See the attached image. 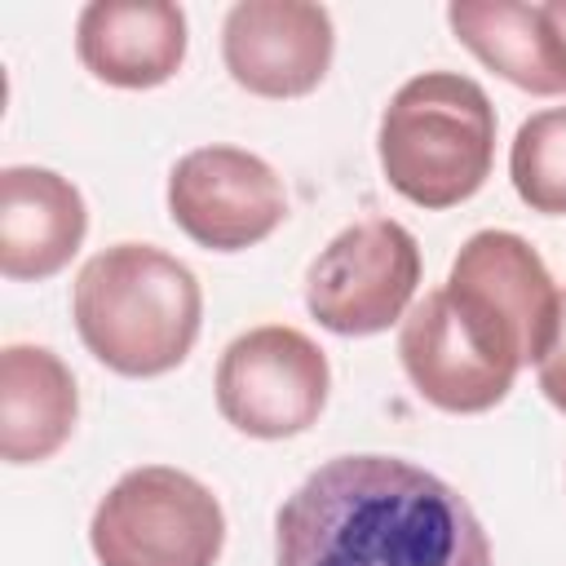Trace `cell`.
<instances>
[{"mask_svg":"<svg viewBox=\"0 0 566 566\" xmlns=\"http://www.w3.org/2000/svg\"><path fill=\"white\" fill-rule=\"evenodd\" d=\"M274 566H491L473 504L402 455H332L274 513Z\"/></svg>","mask_w":566,"mask_h":566,"instance_id":"cell-1","label":"cell"},{"mask_svg":"<svg viewBox=\"0 0 566 566\" xmlns=\"http://www.w3.org/2000/svg\"><path fill=\"white\" fill-rule=\"evenodd\" d=\"M84 349L115 376H164L186 363L203 327V292L186 261L155 243H111L71 287Z\"/></svg>","mask_w":566,"mask_h":566,"instance_id":"cell-2","label":"cell"},{"mask_svg":"<svg viewBox=\"0 0 566 566\" xmlns=\"http://www.w3.org/2000/svg\"><path fill=\"white\" fill-rule=\"evenodd\" d=\"M376 155L385 181L416 208L442 212L473 199L495 164V106L460 71L411 75L380 111Z\"/></svg>","mask_w":566,"mask_h":566,"instance_id":"cell-3","label":"cell"},{"mask_svg":"<svg viewBox=\"0 0 566 566\" xmlns=\"http://www.w3.org/2000/svg\"><path fill=\"white\" fill-rule=\"evenodd\" d=\"M398 358L411 389L451 416L500 407L526 367L517 340L447 283L424 292L398 323Z\"/></svg>","mask_w":566,"mask_h":566,"instance_id":"cell-4","label":"cell"},{"mask_svg":"<svg viewBox=\"0 0 566 566\" xmlns=\"http://www.w3.org/2000/svg\"><path fill=\"white\" fill-rule=\"evenodd\" d=\"M97 566H217L226 548L221 500L186 469H128L93 509Z\"/></svg>","mask_w":566,"mask_h":566,"instance_id":"cell-5","label":"cell"},{"mask_svg":"<svg viewBox=\"0 0 566 566\" xmlns=\"http://www.w3.org/2000/svg\"><path fill=\"white\" fill-rule=\"evenodd\" d=\"M217 411L243 438L279 442L305 433L332 394L327 354L296 327L261 323L234 336L212 376Z\"/></svg>","mask_w":566,"mask_h":566,"instance_id":"cell-6","label":"cell"},{"mask_svg":"<svg viewBox=\"0 0 566 566\" xmlns=\"http://www.w3.org/2000/svg\"><path fill=\"white\" fill-rule=\"evenodd\" d=\"M420 287V243L394 217L345 226L305 270V310L336 336H376L407 318Z\"/></svg>","mask_w":566,"mask_h":566,"instance_id":"cell-7","label":"cell"},{"mask_svg":"<svg viewBox=\"0 0 566 566\" xmlns=\"http://www.w3.org/2000/svg\"><path fill=\"white\" fill-rule=\"evenodd\" d=\"M168 217L208 252H243L283 226L287 190L243 146H195L168 172Z\"/></svg>","mask_w":566,"mask_h":566,"instance_id":"cell-8","label":"cell"},{"mask_svg":"<svg viewBox=\"0 0 566 566\" xmlns=\"http://www.w3.org/2000/svg\"><path fill=\"white\" fill-rule=\"evenodd\" d=\"M336 27L310 0H243L221 22V62L252 97L287 102L327 80Z\"/></svg>","mask_w":566,"mask_h":566,"instance_id":"cell-9","label":"cell"},{"mask_svg":"<svg viewBox=\"0 0 566 566\" xmlns=\"http://www.w3.org/2000/svg\"><path fill=\"white\" fill-rule=\"evenodd\" d=\"M447 287L478 301L522 349L526 363H539L553 323L562 287L553 283L544 256L513 230H478L460 243Z\"/></svg>","mask_w":566,"mask_h":566,"instance_id":"cell-10","label":"cell"},{"mask_svg":"<svg viewBox=\"0 0 566 566\" xmlns=\"http://www.w3.org/2000/svg\"><path fill=\"white\" fill-rule=\"evenodd\" d=\"M75 57L111 88H159L186 62V9L168 0H93L75 18Z\"/></svg>","mask_w":566,"mask_h":566,"instance_id":"cell-11","label":"cell"},{"mask_svg":"<svg viewBox=\"0 0 566 566\" xmlns=\"http://www.w3.org/2000/svg\"><path fill=\"white\" fill-rule=\"evenodd\" d=\"M84 195L53 168L9 164L0 172V274L40 283L71 265L84 248Z\"/></svg>","mask_w":566,"mask_h":566,"instance_id":"cell-12","label":"cell"},{"mask_svg":"<svg viewBox=\"0 0 566 566\" xmlns=\"http://www.w3.org/2000/svg\"><path fill=\"white\" fill-rule=\"evenodd\" d=\"M451 35L500 80L522 93H566V35L548 4L522 0H455L447 4Z\"/></svg>","mask_w":566,"mask_h":566,"instance_id":"cell-13","label":"cell"},{"mask_svg":"<svg viewBox=\"0 0 566 566\" xmlns=\"http://www.w3.org/2000/svg\"><path fill=\"white\" fill-rule=\"evenodd\" d=\"M80 420L71 367L49 345H4L0 354V455L4 464L53 460Z\"/></svg>","mask_w":566,"mask_h":566,"instance_id":"cell-14","label":"cell"},{"mask_svg":"<svg viewBox=\"0 0 566 566\" xmlns=\"http://www.w3.org/2000/svg\"><path fill=\"white\" fill-rule=\"evenodd\" d=\"M509 181L531 212L566 217V106L535 111L509 146Z\"/></svg>","mask_w":566,"mask_h":566,"instance_id":"cell-15","label":"cell"},{"mask_svg":"<svg viewBox=\"0 0 566 566\" xmlns=\"http://www.w3.org/2000/svg\"><path fill=\"white\" fill-rule=\"evenodd\" d=\"M535 376H539V394L566 416V287H562V301H557V323H553V336L535 363Z\"/></svg>","mask_w":566,"mask_h":566,"instance_id":"cell-16","label":"cell"},{"mask_svg":"<svg viewBox=\"0 0 566 566\" xmlns=\"http://www.w3.org/2000/svg\"><path fill=\"white\" fill-rule=\"evenodd\" d=\"M548 9H553L557 27H562V35H566V0H548Z\"/></svg>","mask_w":566,"mask_h":566,"instance_id":"cell-17","label":"cell"}]
</instances>
